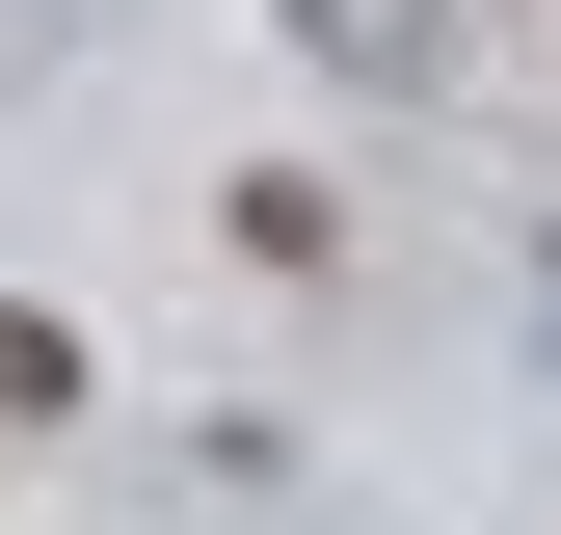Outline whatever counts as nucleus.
<instances>
[{
  "mask_svg": "<svg viewBox=\"0 0 561 535\" xmlns=\"http://www.w3.org/2000/svg\"><path fill=\"white\" fill-rule=\"evenodd\" d=\"M54 401H81V321H27V295H0V429H54Z\"/></svg>",
  "mask_w": 561,
  "mask_h": 535,
  "instance_id": "f257e3e1",
  "label": "nucleus"
}]
</instances>
